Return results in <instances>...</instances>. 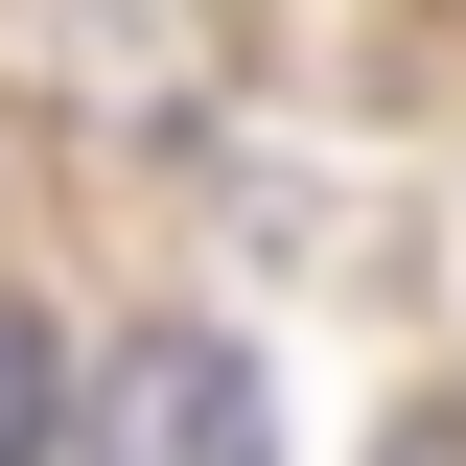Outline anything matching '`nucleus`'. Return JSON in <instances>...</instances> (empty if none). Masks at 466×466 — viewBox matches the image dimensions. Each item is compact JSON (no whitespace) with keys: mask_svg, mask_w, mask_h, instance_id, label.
Instances as JSON below:
<instances>
[{"mask_svg":"<svg viewBox=\"0 0 466 466\" xmlns=\"http://www.w3.org/2000/svg\"><path fill=\"white\" fill-rule=\"evenodd\" d=\"M373 466H466V397H420V420H397V443H373Z\"/></svg>","mask_w":466,"mask_h":466,"instance_id":"3","label":"nucleus"},{"mask_svg":"<svg viewBox=\"0 0 466 466\" xmlns=\"http://www.w3.org/2000/svg\"><path fill=\"white\" fill-rule=\"evenodd\" d=\"M47 443H70V327L0 280V466H47Z\"/></svg>","mask_w":466,"mask_h":466,"instance_id":"2","label":"nucleus"},{"mask_svg":"<svg viewBox=\"0 0 466 466\" xmlns=\"http://www.w3.org/2000/svg\"><path fill=\"white\" fill-rule=\"evenodd\" d=\"M70 466H280V397H257V350L233 327H140L70 420Z\"/></svg>","mask_w":466,"mask_h":466,"instance_id":"1","label":"nucleus"}]
</instances>
